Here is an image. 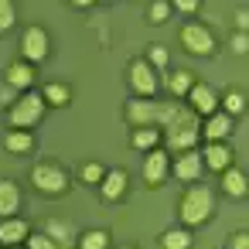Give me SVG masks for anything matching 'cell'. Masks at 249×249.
Here are the masks:
<instances>
[{"mask_svg":"<svg viewBox=\"0 0 249 249\" xmlns=\"http://www.w3.org/2000/svg\"><path fill=\"white\" fill-rule=\"evenodd\" d=\"M212 208H215V198H212V191H208L205 184L188 188L184 198H181V218H184V225H201V222H208V218H212Z\"/></svg>","mask_w":249,"mask_h":249,"instance_id":"1","label":"cell"},{"mask_svg":"<svg viewBox=\"0 0 249 249\" xmlns=\"http://www.w3.org/2000/svg\"><path fill=\"white\" fill-rule=\"evenodd\" d=\"M41 116H45V99H41L38 92H24V96H21L14 106H11V123H14L18 130L35 126Z\"/></svg>","mask_w":249,"mask_h":249,"instance_id":"2","label":"cell"},{"mask_svg":"<svg viewBox=\"0 0 249 249\" xmlns=\"http://www.w3.org/2000/svg\"><path fill=\"white\" fill-rule=\"evenodd\" d=\"M31 184L38 191H45V195H62L69 188V178L55 164H38V167H31Z\"/></svg>","mask_w":249,"mask_h":249,"instance_id":"3","label":"cell"},{"mask_svg":"<svg viewBox=\"0 0 249 249\" xmlns=\"http://www.w3.org/2000/svg\"><path fill=\"white\" fill-rule=\"evenodd\" d=\"M181 48L191 52V55H212V52H215V38H212V31L201 28V24H184V31H181Z\"/></svg>","mask_w":249,"mask_h":249,"instance_id":"4","label":"cell"},{"mask_svg":"<svg viewBox=\"0 0 249 249\" xmlns=\"http://www.w3.org/2000/svg\"><path fill=\"white\" fill-rule=\"evenodd\" d=\"M157 116H160V103H154V99L126 103V120H130L137 130H147V126H154V130H157Z\"/></svg>","mask_w":249,"mask_h":249,"instance_id":"5","label":"cell"},{"mask_svg":"<svg viewBox=\"0 0 249 249\" xmlns=\"http://www.w3.org/2000/svg\"><path fill=\"white\" fill-rule=\"evenodd\" d=\"M130 86H133V92L137 96H143V99H150L154 92H157V79H154V69L143 62V58H137V62H130Z\"/></svg>","mask_w":249,"mask_h":249,"instance_id":"6","label":"cell"},{"mask_svg":"<svg viewBox=\"0 0 249 249\" xmlns=\"http://www.w3.org/2000/svg\"><path fill=\"white\" fill-rule=\"evenodd\" d=\"M167 171H171L167 154H164V150H150V154H147V160H143V181H147L150 188H160V184H164V178H167Z\"/></svg>","mask_w":249,"mask_h":249,"instance_id":"7","label":"cell"},{"mask_svg":"<svg viewBox=\"0 0 249 249\" xmlns=\"http://www.w3.org/2000/svg\"><path fill=\"white\" fill-rule=\"evenodd\" d=\"M21 52H24L28 62H45L48 58V35L41 28H28L24 41H21Z\"/></svg>","mask_w":249,"mask_h":249,"instance_id":"8","label":"cell"},{"mask_svg":"<svg viewBox=\"0 0 249 249\" xmlns=\"http://www.w3.org/2000/svg\"><path fill=\"white\" fill-rule=\"evenodd\" d=\"M188 103H191V113L198 116H212L215 113V106H218V99H215V92H212V86H205V82H195L191 86V92H188Z\"/></svg>","mask_w":249,"mask_h":249,"instance_id":"9","label":"cell"},{"mask_svg":"<svg viewBox=\"0 0 249 249\" xmlns=\"http://www.w3.org/2000/svg\"><path fill=\"white\" fill-rule=\"evenodd\" d=\"M21 208V191L14 181L0 178V218H14V212Z\"/></svg>","mask_w":249,"mask_h":249,"instance_id":"10","label":"cell"},{"mask_svg":"<svg viewBox=\"0 0 249 249\" xmlns=\"http://www.w3.org/2000/svg\"><path fill=\"white\" fill-rule=\"evenodd\" d=\"M198 174H201V154L188 150L174 160V178L178 181H198Z\"/></svg>","mask_w":249,"mask_h":249,"instance_id":"11","label":"cell"},{"mask_svg":"<svg viewBox=\"0 0 249 249\" xmlns=\"http://www.w3.org/2000/svg\"><path fill=\"white\" fill-rule=\"evenodd\" d=\"M28 222L24 218H0V242H7V246H21L28 239Z\"/></svg>","mask_w":249,"mask_h":249,"instance_id":"12","label":"cell"},{"mask_svg":"<svg viewBox=\"0 0 249 249\" xmlns=\"http://www.w3.org/2000/svg\"><path fill=\"white\" fill-rule=\"evenodd\" d=\"M4 79H7L11 89H31V82H35V69H31L28 62H11L7 72H4Z\"/></svg>","mask_w":249,"mask_h":249,"instance_id":"13","label":"cell"},{"mask_svg":"<svg viewBox=\"0 0 249 249\" xmlns=\"http://www.w3.org/2000/svg\"><path fill=\"white\" fill-rule=\"evenodd\" d=\"M201 157H205V164H208L212 171H225V167H232V150H229L225 143H208Z\"/></svg>","mask_w":249,"mask_h":249,"instance_id":"14","label":"cell"},{"mask_svg":"<svg viewBox=\"0 0 249 249\" xmlns=\"http://www.w3.org/2000/svg\"><path fill=\"white\" fill-rule=\"evenodd\" d=\"M229 130H232V120H229L225 113H212L201 133H205L212 143H222V137H229Z\"/></svg>","mask_w":249,"mask_h":249,"instance_id":"15","label":"cell"},{"mask_svg":"<svg viewBox=\"0 0 249 249\" xmlns=\"http://www.w3.org/2000/svg\"><path fill=\"white\" fill-rule=\"evenodd\" d=\"M123 191H126V171H106V178H103V198L116 201V198H123Z\"/></svg>","mask_w":249,"mask_h":249,"instance_id":"16","label":"cell"},{"mask_svg":"<svg viewBox=\"0 0 249 249\" xmlns=\"http://www.w3.org/2000/svg\"><path fill=\"white\" fill-rule=\"evenodd\" d=\"M222 188H225V195L242 198V195H246V174H242L239 167H225V171H222Z\"/></svg>","mask_w":249,"mask_h":249,"instance_id":"17","label":"cell"},{"mask_svg":"<svg viewBox=\"0 0 249 249\" xmlns=\"http://www.w3.org/2000/svg\"><path fill=\"white\" fill-rule=\"evenodd\" d=\"M35 147V137L28 133V130H11L7 133V150L11 154H24V150H31Z\"/></svg>","mask_w":249,"mask_h":249,"instance_id":"18","label":"cell"},{"mask_svg":"<svg viewBox=\"0 0 249 249\" xmlns=\"http://www.w3.org/2000/svg\"><path fill=\"white\" fill-rule=\"evenodd\" d=\"M160 246H164V249H191V235H188L184 229H167V232L160 235Z\"/></svg>","mask_w":249,"mask_h":249,"instance_id":"19","label":"cell"},{"mask_svg":"<svg viewBox=\"0 0 249 249\" xmlns=\"http://www.w3.org/2000/svg\"><path fill=\"white\" fill-rule=\"evenodd\" d=\"M191 86H195V75H191V72H174V75L167 79L171 96H188V92H191Z\"/></svg>","mask_w":249,"mask_h":249,"instance_id":"20","label":"cell"},{"mask_svg":"<svg viewBox=\"0 0 249 249\" xmlns=\"http://www.w3.org/2000/svg\"><path fill=\"white\" fill-rule=\"evenodd\" d=\"M41 99H45V106H48V103H52V106H65V103L72 99V89L52 82V86H45V96H41Z\"/></svg>","mask_w":249,"mask_h":249,"instance_id":"21","label":"cell"},{"mask_svg":"<svg viewBox=\"0 0 249 249\" xmlns=\"http://www.w3.org/2000/svg\"><path fill=\"white\" fill-rule=\"evenodd\" d=\"M157 140H160V133H157L154 126H147V130H133V147H137V150H154Z\"/></svg>","mask_w":249,"mask_h":249,"instance_id":"22","label":"cell"},{"mask_svg":"<svg viewBox=\"0 0 249 249\" xmlns=\"http://www.w3.org/2000/svg\"><path fill=\"white\" fill-rule=\"evenodd\" d=\"M109 246V235L103 229H92V232H82L79 239V249H106Z\"/></svg>","mask_w":249,"mask_h":249,"instance_id":"23","label":"cell"},{"mask_svg":"<svg viewBox=\"0 0 249 249\" xmlns=\"http://www.w3.org/2000/svg\"><path fill=\"white\" fill-rule=\"evenodd\" d=\"M171 18V4H167V0H154V4L147 7V21L150 24H164Z\"/></svg>","mask_w":249,"mask_h":249,"instance_id":"24","label":"cell"},{"mask_svg":"<svg viewBox=\"0 0 249 249\" xmlns=\"http://www.w3.org/2000/svg\"><path fill=\"white\" fill-rule=\"evenodd\" d=\"M18 24V11H14V4L11 0H0V31H11Z\"/></svg>","mask_w":249,"mask_h":249,"instance_id":"25","label":"cell"},{"mask_svg":"<svg viewBox=\"0 0 249 249\" xmlns=\"http://www.w3.org/2000/svg\"><path fill=\"white\" fill-rule=\"evenodd\" d=\"M222 106H225V116L232 120L235 113H242V106H246V99H242V92H225V99H222Z\"/></svg>","mask_w":249,"mask_h":249,"instance_id":"26","label":"cell"},{"mask_svg":"<svg viewBox=\"0 0 249 249\" xmlns=\"http://www.w3.org/2000/svg\"><path fill=\"white\" fill-rule=\"evenodd\" d=\"M103 178H106V171H103L99 164H86V167H82V181H86V184H103Z\"/></svg>","mask_w":249,"mask_h":249,"instance_id":"27","label":"cell"},{"mask_svg":"<svg viewBox=\"0 0 249 249\" xmlns=\"http://www.w3.org/2000/svg\"><path fill=\"white\" fill-rule=\"evenodd\" d=\"M24 242H28V249H58V246H55V239H48L45 232H41V235H28Z\"/></svg>","mask_w":249,"mask_h":249,"instance_id":"28","label":"cell"},{"mask_svg":"<svg viewBox=\"0 0 249 249\" xmlns=\"http://www.w3.org/2000/svg\"><path fill=\"white\" fill-rule=\"evenodd\" d=\"M45 235H48V239H62V242H69V235H72V229H69V225H62V222H52Z\"/></svg>","mask_w":249,"mask_h":249,"instance_id":"29","label":"cell"},{"mask_svg":"<svg viewBox=\"0 0 249 249\" xmlns=\"http://www.w3.org/2000/svg\"><path fill=\"white\" fill-rule=\"evenodd\" d=\"M246 48H249V38H246V31L232 35V52H235V55H246Z\"/></svg>","mask_w":249,"mask_h":249,"instance_id":"30","label":"cell"},{"mask_svg":"<svg viewBox=\"0 0 249 249\" xmlns=\"http://www.w3.org/2000/svg\"><path fill=\"white\" fill-rule=\"evenodd\" d=\"M150 62H154V65H167V52H164L160 45H154V48H150Z\"/></svg>","mask_w":249,"mask_h":249,"instance_id":"31","label":"cell"},{"mask_svg":"<svg viewBox=\"0 0 249 249\" xmlns=\"http://www.w3.org/2000/svg\"><path fill=\"white\" fill-rule=\"evenodd\" d=\"M246 239H249L246 232H235V235H232V249H249V242H246Z\"/></svg>","mask_w":249,"mask_h":249,"instance_id":"32","label":"cell"},{"mask_svg":"<svg viewBox=\"0 0 249 249\" xmlns=\"http://www.w3.org/2000/svg\"><path fill=\"white\" fill-rule=\"evenodd\" d=\"M174 7H178V11H184V14H195V11H198V4H195V0H178Z\"/></svg>","mask_w":249,"mask_h":249,"instance_id":"33","label":"cell"},{"mask_svg":"<svg viewBox=\"0 0 249 249\" xmlns=\"http://www.w3.org/2000/svg\"><path fill=\"white\" fill-rule=\"evenodd\" d=\"M126 249H133V246H126Z\"/></svg>","mask_w":249,"mask_h":249,"instance_id":"34","label":"cell"},{"mask_svg":"<svg viewBox=\"0 0 249 249\" xmlns=\"http://www.w3.org/2000/svg\"><path fill=\"white\" fill-rule=\"evenodd\" d=\"M11 249H18V246H11Z\"/></svg>","mask_w":249,"mask_h":249,"instance_id":"35","label":"cell"}]
</instances>
